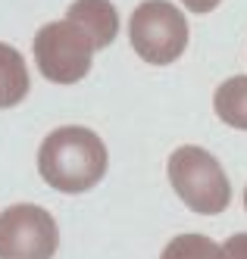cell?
I'll use <instances>...</instances> for the list:
<instances>
[{
  "mask_svg": "<svg viewBox=\"0 0 247 259\" xmlns=\"http://www.w3.org/2000/svg\"><path fill=\"white\" fill-rule=\"evenodd\" d=\"M182 4L191 10V13H213L222 0H182Z\"/></svg>",
  "mask_w": 247,
  "mask_h": 259,
  "instance_id": "8fae6325",
  "label": "cell"
},
{
  "mask_svg": "<svg viewBox=\"0 0 247 259\" xmlns=\"http://www.w3.org/2000/svg\"><path fill=\"white\" fill-rule=\"evenodd\" d=\"M244 209H247V188H244Z\"/></svg>",
  "mask_w": 247,
  "mask_h": 259,
  "instance_id": "7c38bea8",
  "label": "cell"
},
{
  "mask_svg": "<svg viewBox=\"0 0 247 259\" xmlns=\"http://www.w3.org/2000/svg\"><path fill=\"white\" fill-rule=\"evenodd\" d=\"M128 41L144 63L169 66L188 47V19L169 0H144L128 19Z\"/></svg>",
  "mask_w": 247,
  "mask_h": 259,
  "instance_id": "3957f363",
  "label": "cell"
},
{
  "mask_svg": "<svg viewBox=\"0 0 247 259\" xmlns=\"http://www.w3.org/2000/svg\"><path fill=\"white\" fill-rule=\"evenodd\" d=\"M222 250H225V259H247V231L232 234L222 244Z\"/></svg>",
  "mask_w": 247,
  "mask_h": 259,
  "instance_id": "30bf717a",
  "label": "cell"
},
{
  "mask_svg": "<svg viewBox=\"0 0 247 259\" xmlns=\"http://www.w3.org/2000/svg\"><path fill=\"white\" fill-rule=\"evenodd\" d=\"M166 175L179 200L197 215H219L232 203V184L219 159L203 147L185 144L169 156Z\"/></svg>",
  "mask_w": 247,
  "mask_h": 259,
  "instance_id": "7a4b0ae2",
  "label": "cell"
},
{
  "mask_svg": "<svg viewBox=\"0 0 247 259\" xmlns=\"http://www.w3.org/2000/svg\"><path fill=\"white\" fill-rule=\"evenodd\" d=\"M34 63L41 75L53 84H75L82 81L94 63L91 38L69 19L47 22L34 34Z\"/></svg>",
  "mask_w": 247,
  "mask_h": 259,
  "instance_id": "277c9868",
  "label": "cell"
},
{
  "mask_svg": "<svg viewBox=\"0 0 247 259\" xmlns=\"http://www.w3.org/2000/svg\"><path fill=\"white\" fill-rule=\"evenodd\" d=\"M66 19L88 34L94 50L110 47L119 34V13L110 0H75L66 10Z\"/></svg>",
  "mask_w": 247,
  "mask_h": 259,
  "instance_id": "8992f818",
  "label": "cell"
},
{
  "mask_svg": "<svg viewBox=\"0 0 247 259\" xmlns=\"http://www.w3.org/2000/svg\"><path fill=\"white\" fill-rule=\"evenodd\" d=\"M60 228L47 209L13 203L0 212V259H53Z\"/></svg>",
  "mask_w": 247,
  "mask_h": 259,
  "instance_id": "5b68a950",
  "label": "cell"
},
{
  "mask_svg": "<svg viewBox=\"0 0 247 259\" xmlns=\"http://www.w3.org/2000/svg\"><path fill=\"white\" fill-rule=\"evenodd\" d=\"M110 153L100 135L82 125H63L38 147V172L60 194H85L107 175Z\"/></svg>",
  "mask_w": 247,
  "mask_h": 259,
  "instance_id": "6da1fadb",
  "label": "cell"
},
{
  "mask_svg": "<svg viewBox=\"0 0 247 259\" xmlns=\"http://www.w3.org/2000/svg\"><path fill=\"white\" fill-rule=\"evenodd\" d=\"M160 259H225V250L206 234H179L163 247Z\"/></svg>",
  "mask_w": 247,
  "mask_h": 259,
  "instance_id": "9c48e42d",
  "label": "cell"
},
{
  "mask_svg": "<svg viewBox=\"0 0 247 259\" xmlns=\"http://www.w3.org/2000/svg\"><path fill=\"white\" fill-rule=\"evenodd\" d=\"M213 109L229 128L247 132V75L225 78L213 94Z\"/></svg>",
  "mask_w": 247,
  "mask_h": 259,
  "instance_id": "ba28073f",
  "label": "cell"
},
{
  "mask_svg": "<svg viewBox=\"0 0 247 259\" xmlns=\"http://www.w3.org/2000/svg\"><path fill=\"white\" fill-rule=\"evenodd\" d=\"M28 69L22 53L10 44H0V109H10L28 94Z\"/></svg>",
  "mask_w": 247,
  "mask_h": 259,
  "instance_id": "52a82bcc",
  "label": "cell"
}]
</instances>
